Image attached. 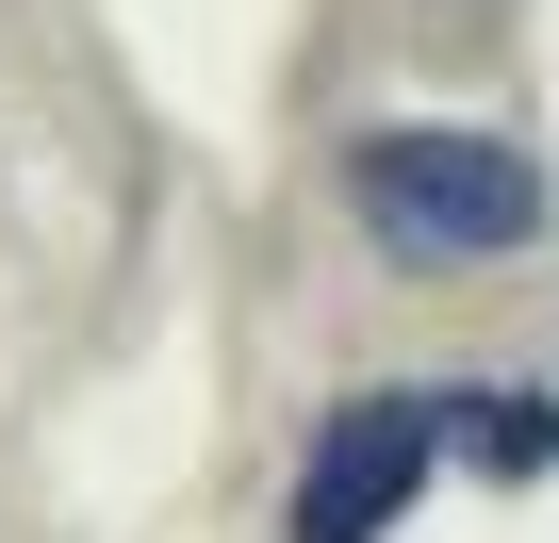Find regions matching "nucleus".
Here are the masks:
<instances>
[{
    "instance_id": "obj_1",
    "label": "nucleus",
    "mask_w": 559,
    "mask_h": 543,
    "mask_svg": "<svg viewBox=\"0 0 559 543\" xmlns=\"http://www.w3.org/2000/svg\"><path fill=\"white\" fill-rule=\"evenodd\" d=\"M346 214H362V247L379 263H510V247H543V149H510V132H477V116H395V132H362L346 149Z\"/></svg>"
},
{
    "instance_id": "obj_2",
    "label": "nucleus",
    "mask_w": 559,
    "mask_h": 543,
    "mask_svg": "<svg viewBox=\"0 0 559 543\" xmlns=\"http://www.w3.org/2000/svg\"><path fill=\"white\" fill-rule=\"evenodd\" d=\"M444 477V396L379 379L346 412H313V461H297V510H280V543H395V510Z\"/></svg>"
},
{
    "instance_id": "obj_3",
    "label": "nucleus",
    "mask_w": 559,
    "mask_h": 543,
    "mask_svg": "<svg viewBox=\"0 0 559 543\" xmlns=\"http://www.w3.org/2000/svg\"><path fill=\"white\" fill-rule=\"evenodd\" d=\"M444 445L493 461V477H543L559 461V396L543 379H477V396H444Z\"/></svg>"
}]
</instances>
